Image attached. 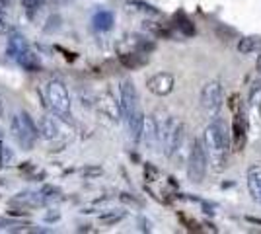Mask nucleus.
<instances>
[{"label": "nucleus", "mask_w": 261, "mask_h": 234, "mask_svg": "<svg viewBox=\"0 0 261 234\" xmlns=\"http://www.w3.org/2000/svg\"><path fill=\"white\" fill-rule=\"evenodd\" d=\"M259 49H261V37H257V35L244 37V39H240L238 43V51L244 53V55H251V53H255Z\"/></svg>", "instance_id": "18"}, {"label": "nucleus", "mask_w": 261, "mask_h": 234, "mask_svg": "<svg viewBox=\"0 0 261 234\" xmlns=\"http://www.w3.org/2000/svg\"><path fill=\"white\" fill-rule=\"evenodd\" d=\"M0 141H2V131H0Z\"/></svg>", "instance_id": "32"}, {"label": "nucleus", "mask_w": 261, "mask_h": 234, "mask_svg": "<svg viewBox=\"0 0 261 234\" xmlns=\"http://www.w3.org/2000/svg\"><path fill=\"white\" fill-rule=\"evenodd\" d=\"M92 23H94V28L98 32H109L113 28V23H115V18L109 10H98L92 18Z\"/></svg>", "instance_id": "15"}, {"label": "nucleus", "mask_w": 261, "mask_h": 234, "mask_svg": "<svg viewBox=\"0 0 261 234\" xmlns=\"http://www.w3.org/2000/svg\"><path fill=\"white\" fill-rule=\"evenodd\" d=\"M82 178H86V179H94V178H99L101 174H103V170L99 166H86V168H82Z\"/></svg>", "instance_id": "25"}, {"label": "nucleus", "mask_w": 261, "mask_h": 234, "mask_svg": "<svg viewBox=\"0 0 261 234\" xmlns=\"http://www.w3.org/2000/svg\"><path fill=\"white\" fill-rule=\"evenodd\" d=\"M125 219V213H103V215H99V223L101 224H117L121 223Z\"/></svg>", "instance_id": "23"}, {"label": "nucleus", "mask_w": 261, "mask_h": 234, "mask_svg": "<svg viewBox=\"0 0 261 234\" xmlns=\"http://www.w3.org/2000/svg\"><path fill=\"white\" fill-rule=\"evenodd\" d=\"M0 119H6V100L0 94Z\"/></svg>", "instance_id": "29"}, {"label": "nucleus", "mask_w": 261, "mask_h": 234, "mask_svg": "<svg viewBox=\"0 0 261 234\" xmlns=\"http://www.w3.org/2000/svg\"><path fill=\"white\" fill-rule=\"evenodd\" d=\"M232 131L228 129V125L224 119L217 117L213 123H208L207 129H205V146H207L208 154L213 156V160L217 164H222L226 160V154L230 150V145H232Z\"/></svg>", "instance_id": "1"}, {"label": "nucleus", "mask_w": 261, "mask_h": 234, "mask_svg": "<svg viewBox=\"0 0 261 234\" xmlns=\"http://www.w3.org/2000/svg\"><path fill=\"white\" fill-rule=\"evenodd\" d=\"M174 86H175L174 74H170V72H156V74H152V76L146 80L148 92H152L154 96H160V98L172 94Z\"/></svg>", "instance_id": "8"}, {"label": "nucleus", "mask_w": 261, "mask_h": 234, "mask_svg": "<svg viewBox=\"0 0 261 234\" xmlns=\"http://www.w3.org/2000/svg\"><path fill=\"white\" fill-rule=\"evenodd\" d=\"M248 190H250L251 197L261 205V168L253 166L248 172Z\"/></svg>", "instance_id": "13"}, {"label": "nucleus", "mask_w": 261, "mask_h": 234, "mask_svg": "<svg viewBox=\"0 0 261 234\" xmlns=\"http://www.w3.org/2000/svg\"><path fill=\"white\" fill-rule=\"evenodd\" d=\"M59 219H61V215H59V213H47V215H45V221H47V223H51V221H59Z\"/></svg>", "instance_id": "30"}, {"label": "nucleus", "mask_w": 261, "mask_h": 234, "mask_svg": "<svg viewBox=\"0 0 261 234\" xmlns=\"http://www.w3.org/2000/svg\"><path fill=\"white\" fill-rule=\"evenodd\" d=\"M43 4H45V0H22V8L30 20H35V18H37V14L41 12Z\"/></svg>", "instance_id": "20"}, {"label": "nucleus", "mask_w": 261, "mask_h": 234, "mask_svg": "<svg viewBox=\"0 0 261 234\" xmlns=\"http://www.w3.org/2000/svg\"><path fill=\"white\" fill-rule=\"evenodd\" d=\"M16 63H18L23 70H28V72H41V70H43V61H41L39 53H35L30 47L23 49L22 53L18 55Z\"/></svg>", "instance_id": "10"}, {"label": "nucleus", "mask_w": 261, "mask_h": 234, "mask_svg": "<svg viewBox=\"0 0 261 234\" xmlns=\"http://www.w3.org/2000/svg\"><path fill=\"white\" fill-rule=\"evenodd\" d=\"M23 49H28V41L20 32H12L8 37V45H6V57L8 59H18V55L22 53Z\"/></svg>", "instance_id": "11"}, {"label": "nucleus", "mask_w": 261, "mask_h": 234, "mask_svg": "<svg viewBox=\"0 0 261 234\" xmlns=\"http://www.w3.org/2000/svg\"><path fill=\"white\" fill-rule=\"evenodd\" d=\"M12 203H16V205H22V207H39V205H45L47 201L45 197L41 195V191L39 193H32V191H23V193H18Z\"/></svg>", "instance_id": "14"}, {"label": "nucleus", "mask_w": 261, "mask_h": 234, "mask_svg": "<svg viewBox=\"0 0 261 234\" xmlns=\"http://www.w3.org/2000/svg\"><path fill=\"white\" fill-rule=\"evenodd\" d=\"M250 121H251V125H253L255 129H259V127H261V90H259V92H255V94H253V98H251Z\"/></svg>", "instance_id": "17"}, {"label": "nucleus", "mask_w": 261, "mask_h": 234, "mask_svg": "<svg viewBox=\"0 0 261 234\" xmlns=\"http://www.w3.org/2000/svg\"><path fill=\"white\" fill-rule=\"evenodd\" d=\"M257 70H259V74H261V55H259V59H257Z\"/></svg>", "instance_id": "31"}, {"label": "nucleus", "mask_w": 261, "mask_h": 234, "mask_svg": "<svg viewBox=\"0 0 261 234\" xmlns=\"http://www.w3.org/2000/svg\"><path fill=\"white\" fill-rule=\"evenodd\" d=\"M41 195H43V197H45V201L61 199V195H63V191L59 190L57 186H43V190H41Z\"/></svg>", "instance_id": "24"}, {"label": "nucleus", "mask_w": 261, "mask_h": 234, "mask_svg": "<svg viewBox=\"0 0 261 234\" xmlns=\"http://www.w3.org/2000/svg\"><path fill=\"white\" fill-rule=\"evenodd\" d=\"M98 110L111 121H121V117H123L121 101L115 100V96L111 92H101L98 96Z\"/></svg>", "instance_id": "9"}, {"label": "nucleus", "mask_w": 261, "mask_h": 234, "mask_svg": "<svg viewBox=\"0 0 261 234\" xmlns=\"http://www.w3.org/2000/svg\"><path fill=\"white\" fill-rule=\"evenodd\" d=\"M208 170V150L205 146V141L195 139L191 143V150H189V160H187V176L191 181L201 184Z\"/></svg>", "instance_id": "3"}, {"label": "nucleus", "mask_w": 261, "mask_h": 234, "mask_svg": "<svg viewBox=\"0 0 261 234\" xmlns=\"http://www.w3.org/2000/svg\"><path fill=\"white\" fill-rule=\"evenodd\" d=\"M119 61L123 63V67L139 68V67H144L148 59L144 57L142 51H133V53H123V55H119Z\"/></svg>", "instance_id": "16"}, {"label": "nucleus", "mask_w": 261, "mask_h": 234, "mask_svg": "<svg viewBox=\"0 0 261 234\" xmlns=\"http://www.w3.org/2000/svg\"><path fill=\"white\" fill-rule=\"evenodd\" d=\"M12 162H14V150H12L8 145H0V166L2 168H6V166H10Z\"/></svg>", "instance_id": "22"}, {"label": "nucleus", "mask_w": 261, "mask_h": 234, "mask_svg": "<svg viewBox=\"0 0 261 234\" xmlns=\"http://www.w3.org/2000/svg\"><path fill=\"white\" fill-rule=\"evenodd\" d=\"M224 103V88L218 80L207 82L201 90V108L208 115H217Z\"/></svg>", "instance_id": "5"}, {"label": "nucleus", "mask_w": 261, "mask_h": 234, "mask_svg": "<svg viewBox=\"0 0 261 234\" xmlns=\"http://www.w3.org/2000/svg\"><path fill=\"white\" fill-rule=\"evenodd\" d=\"M10 133L25 150H32L37 137H39V127L33 123L30 113L20 112L14 113L10 117Z\"/></svg>", "instance_id": "2"}, {"label": "nucleus", "mask_w": 261, "mask_h": 234, "mask_svg": "<svg viewBox=\"0 0 261 234\" xmlns=\"http://www.w3.org/2000/svg\"><path fill=\"white\" fill-rule=\"evenodd\" d=\"M119 199H121V201H125V203H133V205H139V207L142 205V203H141L139 199H135V197H129V193H121Z\"/></svg>", "instance_id": "27"}, {"label": "nucleus", "mask_w": 261, "mask_h": 234, "mask_svg": "<svg viewBox=\"0 0 261 234\" xmlns=\"http://www.w3.org/2000/svg\"><path fill=\"white\" fill-rule=\"evenodd\" d=\"M6 32H10V25H8V22H6V18L0 14V35H4Z\"/></svg>", "instance_id": "28"}, {"label": "nucleus", "mask_w": 261, "mask_h": 234, "mask_svg": "<svg viewBox=\"0 0 261 234\" xmlns=\"http://www.w3.org/2000/svg\"><path fill=\"white\" fill-rule=\"evenodd\" d=\"M127 10L129 12H144V14H156V8L148 2H142V0H127Z\"/></svg>", "instance_id": "21"}, {"label": "nucleus", "mask_w": 261, "mask_h": 234, "mask_svg": "<svg viewBox=\"0 0 261 234\" xmlns=\"http://www.w3.org/2000/svg\"><path fill=\"white\" fill-rule=\"evenodd\" d=\"M179 30H181L185 35H193V34H195V28L191 25V22H189V20H185V18L181 20V23H179Z\"/></svg>", "instance_id": "26"}, {"label": "nucleus", "mask_w": 261, "mask_h": 234, "mask_svg": "<svg viewBox=\"0 0 261 234\" xmlns=\"http://www.w3.org/2000/svg\"><path fill=\"white\" fill-rule=\"evenodd\" d=\"M0 14H2V12H0Z\"/></svg>", "instance_id": "34"}, {"label": "nucleus", "mask_w": 261, "mask_h": 234, "mask_svg": "<svg viewBox=\"0 0 261 234\" xmlns=\"http://www.w3.org/2000/svg\"><path fill=\"white\" fill-rule=\"evenodd\" d=\"M47 101L49 106L53 108L59 115H70V108H72V101L68 96V90L61 80H51L47 84Z\"/></svg>", "instance_id": "4"}, {"label": "nucleus", "mask_w": 261, "mask_h": 234, "mask_svg": "<svg viewBox=\"0 0 261 234\" xmlns=\"http://www.w3.org/2000/svg\"><path fill=\"white\" fill-rule=\"evenodd\" d=\"M184 139H185L184 123L177 121V119H170L162 139V146L166 156H174L181 148V145H184Z\"/></svg>", "instance_id": "7"}, {"label": "nucleus", "mask_w": 261, "mask_h": 234, "mask_svg": "<svg viewBox=\"0 0 261 234\" xmlns=\"http://www.w3.org/2000/svg\"><path fill=\"white\" fill-rule=\"evenodd\" d=\"M37 127H39V137H43L45 141H55L61 135V129L53 117H41Z\"/></svg>", "instance_id": "12"}, {"label": "nucleus", "mask_w": 261, "mask_h": 234, "mask_svg": "<svg viewBox=\"0 0 261 234\" xmlns=\"http://www.w3.org/2000/svg\"><path fill=\"white\" fill-rule=\"evenodd\" d=\"M232 141H234L236 150H240V146L246 143V127L240 117H234V123H232Z\"/></svg>", "instance_id": "19"}, {"label": "nucleus", "mask_w": 261, "mask_h": 234, "mask_svg": "<svg viewBox=\"0 0 261 234\" xmlns=\"http://www.w3.org/2000/svg\"><path fill=\"white\" fill-rule=\"evenodd\" d=\"M49 2H53V0H49Z\"/></svg>", "instance_id": "33"}, {"label": "nucleus", "mask_w": 261, "mask_h": 234, "mask_svg": "<svg viewBox=\"0 0 261 234\" xmlns=\"http://www.w3.org/2000/svg\"><path fill=\"white\" fill-rule=\"evenodd\" d=\"M119 101L125 119H129L130 115H135L137 112H141V98H139V92H137V86L133 84V80H123L121 82Z\"/></svg>", "instance_id": "6"}]
</instances>
